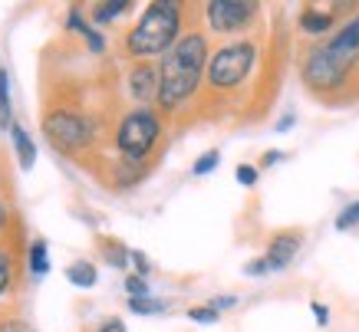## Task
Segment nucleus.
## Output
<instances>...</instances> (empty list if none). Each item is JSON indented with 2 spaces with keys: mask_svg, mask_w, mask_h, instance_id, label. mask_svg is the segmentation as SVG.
I'll return each mask as SVG.
<instances>
[{
  "mask_svg": "<svg viewBox=\"0 0 359 332\" xmlns=\"http://www.w3.org/2000/svg\"><path fill=\"white\" fill-rule=\"evenodd\" d=\"M300 30L310 33V36H323V33L337 23V13L330 11H313V7H306V11H300Z\"/></svg>",
  "mask_w": 359,
  "mask_h": 332,
  "instance_id": "nucleus-12",
  "label": "nucleus"
},
{
  "mask_svg": "<svg viewBox=\"0 0 359 332\" xmlns=\"http://www.w3.org/2000/svg\"><path fill=\"white\" fill-rule=\"evenodd\" d=\"M238 184H244V188H254L257 184V178H261V168L257 165H238Z\"/></svg>",
  "mask_w": 359,
  "mask_h": 332,
  "instance_id": "nucleus-24",
  "label": "nucleus"
},
{
  "mask_svg": "<svg viewBox=\"0 0 359 332\" xmlns=\"http://www.w3.org/2000/svg\"><path fill=\"white\" fill-rule=\"evenodd\" d=\"M208 306H211V310H218V312H224V310H231V306H238V296L224 293V296H215V300H208Z\"/></svg>",
  "mask_w": 359,
  "mask_h": 332,
  "instance_id": "nucleus-28",
  "label": "nucleus"
},
{
  "mask_svg": "<svg viewBox=\"0 0 359 332\" xmlns=\"http://www.w3.org/2000/svg\"><path fill=\"white\" fill-rule=\"evenodd\" d=\"M356 224H359V198L337 214V230H349V227H356Z\"/></svg>",
  "mask_w": 359,
  "mask_h": 332,
  "instance_id": "nucleus-21",
  "label": "nucleus"
},
{
  "mask_svg": "<svg viewBox=\"0 0 359 332\" xmlns=\"http://www.w3.org/2000/svg\"><path fill=\"white\" fill-rule=\"evenodd\" d=\"M294 125H297V116H294V112H287V116H283L280 122L273 125V132H290V129H294Z\"/></svg>",
  "mask_w": 359,
  "mask_h": 332,
  "instance_id": "nucleus-32",
  "label": "nucleus"
},
{
  "mask_svg": "<svg viewBox=\"0 0 359 332\" xmlns=\"http://www.w3.org/2000/svg\"><path fill=\"white\" fill-rule=\"evenodd\" d=\"M277 161H283V151H264L257 168H271V165H277Z\"/></svg>",
  "mask_w": 359,
  "mask_h": 332,
  "instance_id": "nucleus-31",
  "label": "nucleus"
},
{
  "mask_svg": "<svg viewBox=\"0 0 359 332\" xmlns=\"http://www.w3.org/2000/svg\"><path fill=\"white\" fill-rule=\"evenodd\" d=\"M43 132H46V139L53 141V148L79 151V148H86L89 141H93L96 125H93V118L83 116V112L60 109V112H50V116L43 118Z\"/></svg>",
  "mask_w": 359,
  "mask_h": 332,
  "instance_id": "nucleus-6",
  "label": "nucleus"
},
{
  "mask_svg": "<svg viewBox=\"0 0 359 332\" xmlns=\"http://www.w3.org/2000/svg\"><path fill=\"white\" fill-rule=\"evenodd\" d=\"M300 247H304V237L297 234V230H280V234H273L271 240H267V250H264V260L271 263V273L290 267L294 257L300 254Z\"/></svg>",
  "mask_w": 359,
  "mask_h": 332,
  "instance_id": "nucleus-9",
  "label": "nucleus"
},
{
  "mask_svg": "<svg viewBox=\"0 0 359 332\" xmlns=\"http://www.w3.org/2000/svg\"><path fill=\"white\" fill-rule=\"evenodd\" d=\"M162 135V118L155 109H132L126 112L119 122V129H116V148L126 161H142L149 158V151L155 148V141Z\"/></svg>",
  "mask_w": 359,
  "mask_h": 332,
  "instance_id": "nucleus-4",
  "label": "nucleus"
},
{
  "mask_svg": "<svg viewBox=\"0 0 359 332\" xmlns=\"http://www.w3.org/2000/svg\"><path fill=\"white\" fill-rule=\"evenodd\" d=\"M221 312L218 310H211V306H191L188 310V319L191 322H218Z\"/></svg>",
  "mask_w": 359,
  "mask_h": 332,
  "instance_id": "nucleus-25",
  "label": "nucleus"
},
{
  "mask_svg": "<svg viewBox=\"0 0 359 332\" xmlns=\"http://www.w3.org/2000/svg\"><path fill=\"white\" fill-rule=\"evenodd\" d=\"M102 247H106V250H102V257L109 260L116 270H126V263H129V254H132V250H126V247L116 244V240H102Z\"/></svg>",
  "mask_w": 359,
  "mask_h": 332,
  "instance_id": "nucleus-20",
  "label": "nucleus"
},
{
  "mask_svg": "<svg viewBox=\"0 0 359 332\" xmlns=\"http://www.w3.org/2000/svg\"><path fill=\"white\" fill-rule=\"evenodd\" d=\"M66 279H69L73 286H79V289H93L99 283V273H96V267H93L89 260H76V263H69V267H66Z\"/></svg>",
  "mask_w": 359,
  "mask_h": 332,
  "instance_id": "nucleus-14",
  "label": "nucleus"
},
{
  "mask_svg": "<svg viewBox=\"0 0 359 332\" xmlns=\"http://www.w3.org/2000/svg\"><path fill=\"white\" fill-rule=\"evenodd\" d=\"M99 332H126V322L122 319H106L99 326Z\"/></svg>",
  "mask_w": 359,
  "mask_h": 332,
  "instance_id": "nucleus-33",
  "label": "nucleus"
},
{
  "mask_svg": "<svg viewBox=\"0 0 359 332\" xmlns=\"http://www.w3.org/2000/svg\"><path fill=\"white\" fill-rule=\"evenodd\" d=\"M126 86H129V96L135 99L139 106L149 109V102H158V66L149 63V60L135 63L129 69Z\"/></svg>",
  "mask_w": 359,
  "mask_h": 332,
  "instance_id": "nucleus-8",
  "label": "nucleus"
},
{
  "mask_svg": "<svg viewBox=\"0 0 359 332\" xmlns=\"http://www.w3.org/2000/svg\"><path fill=\"white\" fill-rule=\"evenodd\" d=\"M257 17V4L250 0H211L205 7V20L215 33H238Z\"/></svg>",
  "mask_w": 359,
  "mask_h": 332,
  "instance_id": "nucleus-7",
  "label": "nucleus"
},
{
  "mask_svg": "<svg viewBox=\"0 0 359 332\" xmlns=\"http://www.w3.org/2000/svg\"><path fill=\"white\" fill-rule=\"evenodd\" d=\"M126 306H129V312H135V316H158V312L168 310V303L152 300V296H139V300H129Z\"/></svg>",
  "mask_w": 359,
  "mask_h": 332,
  "instance_id": "nucleus-18",
  "label": "nucleus"
},
{
  "mask_svg": "<svg viewBox=\"0 0 359 332\" xmlns=\"http://www.w3.org/2000/svg\"><path fill=\"white\" fill-rule=\"evenodd\" d=\"M66 23H69V30H76L79 36L86 40V46H89V50H93V53H102V50H106V40H102V33H96V30H93V27H89V23L83 20V17H79V11H76V7L69 11V17H66Z\"/></svg>",
  "mask_w": 359,
  "mask_h": 332,
  "instance_id": "nucleus-13",
  "label": "nucleus"
},
{
  "mask_svg": "<svg viewBox=\"0 0 359 332\" xmlns=\"http://www.w3.org/2000/svg\"><path fill=\"white\" fill-rule=\"evenodd\" d=\"M0 332H33V329L23 319H7L4 326H0Z\"/></svg>",
  "mask_w": 359,
  "mask_h": 332,
  "instance_id": "nucleus-30",
  "label": "nucleus"
},
{
  "mask_svg": "<svg viewBox=\"0 0 359 332\" xmlns=\"http://www.w3.org/2000/svg\"><path fill=\"white\" fill-rule=\"evenodd\" d=\"M11 139H13V151H17L20 168H23V172H30L33 165H36V145H33V139L27 135V129H23V125H17V122L11 125Z\"/></svg>",
  "mask_w": 359,
  "mask_h": 332,
  "instance_id": "nucleus-11",
  "label": "nucleus"
},
{
  "mask_svg": "<svg viewBox=\"0 0 359 332\" xmlns=\"http://www.w3.org/2000/svg\"><path fill=\"white\" fill-rule=\"evenodd\" d=\"M126 11H132L129 0H112V4H99L96 11H93V23H109V20H116V17H119V13H126Z\"/></svg>",
  "mask_w": 359,
  "mask_h": 332,
  "instance_id": "nucleus-17",
  "label": "nucleus"
},
{
  "mask_svg": "<svg viewBox=\"0 0 359 332\" xmlns=\"http://www.w3.org/2000/svg\"><path fill=\"white\" fill-rule=\"evenodd\" d=\"M13 125V109H11V76L0 66V132Z\"/></svg>",
  "mask_w": 359,
  "mask_h": 332,
  "instance_id": "nucleus-15",
  "label": "nucleus"
},
{
  "mask_svg": "<svg viewBox=\"0 0 359 332\" xmlns=\"http://www.w3.org/2000/svg\"><path fill=\"white\" fill-rule=\"evenodd\" d=\"M30 273L36 279L50 273V260H46V240L43 237H36V240L30 244Z\"/></svg>",
  "mask_w": 359,
  "mask_h": 332,
  "instance_id": "nucleus-16",
  "label": "nucleus"
},
{
  "mask_svg": "<svg viewBox=\"0 0 359 332\" xmlns=\"http://www.w3.org/2000/svg\"><path fill=\"white\" fill-rule=\"evenodd\" d=\"M126 293H129V300L149 296V283H145V277H139V273H132V277H126Z\"/></svg>",
  "mask_w": 359,
  "mask_h": 332,
  "instance_id": "nucleus-23",
  "label": "nucleus"
},
{
  "mask_svg": "<svg viewBox=\"0 0 359 332\" xmlns=\"http://www.w3.org/2000/svg\"><path fill=\"white\" fill-rule=\"evenodd\" d=\"M254 66H257V43L234 40V43H224L221 50L211 53L205 79L211 83V89H238Z\"/></svg>",
  "mask_w": 359,
  "mask_h": 332,
  "instance_id": "nucleus-3",
  "label": "nucleus"
},
{
  "mask_svg": "<svg viewBox=\"0 0 359 332\" xmlns=\"http://www.w3.org/2000/svg\"><path fill=\"white\" fill-rule=\"evenodd\" d=\"M7 221H11V211H7V204L0 201V234L7 230Z\"/></svg>",
  "mask_w": 359,
  "mask_h": 332,
  "instance_id": "nucleus-34",
  "label": "nucleus"
},
{
  "mask_svg": "<svg viewBox=\"0 0 359 332\" xmlns=\"http://www.w3.org/2000/svg\"><path fill=\"white\" fill-rule=\"evenodd\" d=\"M310 312H313V319L320 322V326H323V329H327V322H330V310L327 306H323V303H310Z\"/></svg>",
  "mask_w": 359,
  "mask_h": 332,
  "instance_id": "nucleus-29",
  "label": "nucleus"
},
{
  "mask_svg": "<svg viewBox=\"0 0 359 332\" xmlns=\"http://www.w3.org/2000/svg\"><path fill=\"white\" fill-rule=\"evenodd\" d=\"M327 46L343 60H359V13L333 33V40H327Z\"/></svg>",
  "mask_w": 359,
  "mask_h": 332,
  "instance_id": "nucleus-10",
  "label": "nucleus"
},
{
  "mask_svg": "<svg viewBox=\"0 0 359 332\" xmlns=\"http://www.w3.org/2000/svg\"><path fill=\"white\" fill-rule=\"evenodd\" d=\"M221 165V151L218 148H208L205 155H198L195 165H191V174H198V178H205V174H211L215 168Z\"/></svg>",
  "mask_w": 359,
  "mask_h": 332,
  "instance_id": "nucleus-19",
  "label": "nucleus"
},
{
  "mask_svg": "<svg viewBox=\"0 0 359 332\" xmlns=\"http://www.w3.org/2000/svg\"><path fill=\"white\" fill-rule=\"evenodd\" d=\"M244 273H248V277H267V273H271V263L264 257H257V260H250V263H244Z\"/></svg>",
  "mask_w": 359,
  "mask_h": 332,
  "instance_id": "nucleus-26",
  "label": "nucleus"
},
{
  "mask_svg": "<svg viewBox=\"0 0 359 332\" xmlns=\"http://www.w3.org/2000/svg\"><path fill=\"white\" fill-rule=\"evenodd\" d=\"M178 36H182V7L175 0H155L129 30L126 50L142 63V60H152V56H165L178 43Z\"/></svg>",
  "mask_w": 359,
  "mask_h": 332,
  "instance_id": "nucleus-2",
  "label": "nucleus"
},
{
  "mask_svg": "<svg viewBox=\"0 0 359 332\" xmlns=\"http://www.w3.org/2000/svg\"><path fill=\"white\" fill-rule=\"evenodd\" d=\"M11 283H13V260L7 250H0V296L11 289Z\"/></svg>",
  "mask_w": 359,
  "mask_h": 332,
  "instance_id": "nucleus-22",
  "label": "nucleus"
},
{
  "mask_svg": "<svg viewBox=\"0 0 359 332\" xmlns=\"http://www.w3.org/2000/svg\"><path fill=\"white\" fill-rule=\"evenodd\" d=\"M129 263L135 267V273H139V277H149V257H145L142 250H132V254H129Z\"/></svg>",
  "mask_w": 359,
  "mask_h": 332,
  "instance_id": "nucleus-27",
  "label": "nucleus"
},
{
  "mask_svg": "<svg viewBox=\"0 0 359 332\" xmlns=\"http://www.w3.org/2000/svg\"><path fill=\"white\" fill-rule=\"evenodd\" d=\"M208 40L205 33H182L178 43L158 63V106L165 112L182 109L198 92L208 73Z\"/></svg>",
  "mask_w": 359,
  "mask_h": 332,
  "instance_id": "nucleus-1",
  "label": "nucleus"
},
{
  "mask_svg": "<svg viewBox=\"0 0 359 332\" xmlns=\"http://www.w3.org/2000/svg\"><path fill=\"white\" fill-rule=\"evenodd\" d=\"M353 66L356 60H343L330 50L327 43L320 46H310V53L304 56V63H300V79H304V86L310 92H337V89L346 86L349 73H353Z\"/></svg>",
  "mask_w": 359,
  "mask_h": 332,
  "instance_id": "nucleus-5",
  "label": "nucleus"
}]
</instances>
